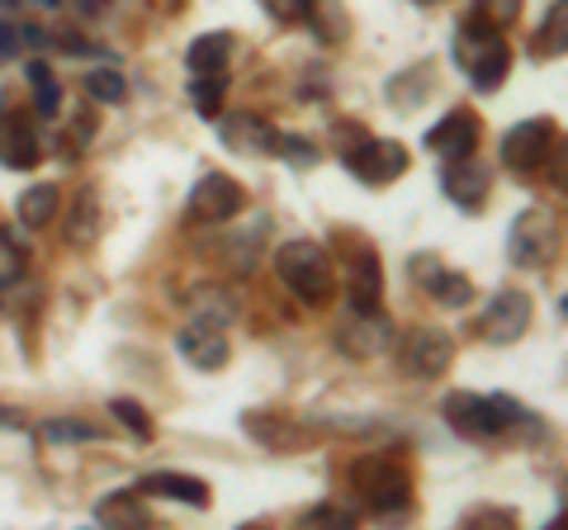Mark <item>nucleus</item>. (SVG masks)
Instances as JSON below:
<instances>
[{
	"instance_id": "nucleus-19",
	"label": "nucleus",
	"mask_w": 568,
	"mask_h": 530,
	"mask_svg": "<svg viewBox=\"0 0 568 530\" xmlns=\"http://www.w3.org/2000/svg\"><path fill=\"white\" fill-rule=\"evenodd\" d=\"M39 156H43V143H39V133H33L24 119H14L10 129L0 133V162H6L10 171H29V166H39Z\"/></svg>"
},
{
	"instance_id": "nucleus-42",
	"label": "nucleus",
	"mask_w": 568,
	"mask_h": 530,
	"mask_svg": "<svg viewBox=\"0 0 568 530\" xmlns=\"http://www.w3.org/2000/svg\"><path fill=\"white\" fill-rule=\"evenodd\" d=\"M417 6H440V0H417Z\"/></svg>"
},
{
	"instance_id": "nucleus-5",
	"label": "nucleus",
	"mask_w": 568,
	"mask_h": 530,
	"mask_svg": "<svg viewBox=\"0 0 568 530\" xmlns=\"http://www.w3.org/2000/svg\"><path fill=\"white\" fill-rule=\"evenodd\" d=\"M242 204H246V194L233 175L209 171V175H200V185L190 190V223H227L242 214Z\"/></svg>"
},
{
	"instance_id": "nucleus-26",
	"label": "nucleus",
	"mask_w": 568,
	"mask_h": 530,
	"mask_svg": "<svg viewBox=\"0 0 568 530\" xmlns=\"http://www.w3.org/2000/svg\"><path fill=\"white\" fill-rule=\"evenodd\" d=\"M85 95L104 100V104H119L123 95H129V81H123L114 67H95V72H85Z\"/></svg>"
},
{
	"instance_id": "nucleus-31",
	"label": "nucleus",
	"mask_w": 568,
	"mask_h": 530,
	"mask_svg": "<svg viewBox=\"0 0 568 530\" xmlns=\"http://www.w3.org/2000/svg\"><path fill=\"white\" fill-rule=\"evenodd\" d=\"M110 412H114L138 440H148V436H152V421H148V412H142V402H133V398H114V402H110Z\"/></svg>"
},
{
	"instance_id": "nucleus-22",
	"label": "nucleus",
	"mask_w": 568,
	"mask_h": 530,
	"mask_svg": "<svg viewBox=\"0 0 568 530\" xmlns=\"http://www.w3.org/2000/svg\"><path fill=\"white\" fill-rule=\"evenodd\" d=\"M488 402H493V417H497V431H503V436L511 431V436H521V440H545V427L530 417L526 402L507 398V394H493Z\"/></svg>"
},
{
	"instance_id": "nucleus-33",
	"label": "nucleus",
	"mask_w": 568,
	"mask_h": 530,
	"mask_svg": "<svg viewBox=\"0 0 568 530\" xmlns=\"http://www.w3.org/2000/svg\"><path fill=\"white\" fill-rule=\"evenodd\" d=\"M100 431L95 427H81V421H48L43 427V440L48 446H67V440H95Z\"/></svg>"
},
{
	"instance_id": "nucleus-34",
	"label": "nucleus",
	"mask_w": 568,
	"mask_h": 530,
	"mask_svg": "<svg viewBox=\"0 0 568 530\" xmlns=\"http://www.w3.org/2000/svg\"><path fill=\"white\" fill-rule=\"evenodd\" d=\"M265 10H271L275 20H284V24H298V20H308L313 14V0H265Z\"/></svg>"
},
{
	"instance_id": "nucleus-40",
	"label": "nucleus",
	"mask_w": 568,
	"mask_h": 530,
	"mask_svg": "<svg viewBox=\"0 0 568 530\" xmlns=\"http://www.w3.org/2000/svg\"><path fill=\"white\" fill-rule=\"evenodd\" d=\"M555 526H559V530L568 526V483H564V511H559V521H555Z\"/></svg>"
},
{
	"instance_id": "nucleus-43",
	"label": "nucleus",
	"mask_w": 568,
	"mask_h": 530,
	"mask_svg": "<svg viewBox=\"0 0 568 530\" xmlns=\"http://www.w3.org/2000/svg\"><path fill=\"white\" fill-rule=\"evenodd\" d=\"M0 6H14V0H0Z\"/></svg>"
},
{
	"instance_id": "nucleus-1",
	"label": "nucleus",
	"mask_w": 568,
	"mask_h": 530,
	"mask_svg": "<svg viewBox=\"0 0 568 530\" xmlns=\"http://www.w3.org/2000/svg\"><path fill=\"white\" fill-rule=\"evenodd\" d=\"M275 271L284 279V289H294L308 308H317V304H327L332 298V256H327L323 242H313V237L284 242L275 252Z\"/></svg>"
},
{
	"instance_id": "nucleus-17",
	"label": "nucleus",
	"mask_w": 568,
	"mask_h": 530,
	"mask_svg": "<svg viewBox=\"0 0 568 530\" xmlns=\"http://www.w3.org/2000/svg\"><path fill=\"white\" fill-rule=\"evenodd\" d=\"M142 498H171V502H185V507H209V483L204 479H190V473H148L138 483Z\"/></svg>"
},
{
	"instance_id": "nucleus-7",
	"label": "nucleus",
	"mask_w": 568,
	"mask_h": 530,
	"mask_svg": "<svg viewBox=\"0 0 568 530\" xmlns=\"http://www.w3.org/2000/svg\"><path fill=\"white\" fill-rule=\"evenodd\" d=\"M549 147H555V123L549 119H526L503 133V162L511 171H540L549 162Z\"/></svg>"
},
{
	"instance_id": "nucleus-6",
	"label": "nucleus",
	"mask_w": 568,
	"mask_h": 530,
	"mask_svg": "<svg viewBox=\"0 0 568 530\" xmlns=\"http://www.w3.org/2000/svg\"><path fill=\"white\" fill-rule=\"evenodd\" d=\"M342 162H346L351 175H361L365 185H388V181H398V175L407 171V147L388 143V137H365V143L351 147Z\"/></svg>"
},
{
	"instance_id": "nucleus-32",
	"label": "nucleus",
	"mask_w": 568,
	"mask_h": 530,
	"mask_svg": "<svg viewBox=\"0 0 568 530\" xmlns=\"http://www.w3.org/2000/svg\"><path fill=\"white\" fill-rule=\"evenodd\" d=\"M223 85H227V72H223V77H194V104H200V114H204V119L219 114Z\"/></svg>"
},
{
	"instance_id": "nucleus-38",
	"label": "nucleus",
	"mask_w": 568,
	"mask_h": 530,
	"mask_svg": "<svg viewBox=\"0 0 568 530\" xmlns=\"http://www.w3.org/2000/svg\"><path fill=\"white\" fill-rule=\"evenodd\" d=\"M0 431H24V417L14 408H0Z\"/></svg>"
},
{
	"instance_id": "nucleus-8",
	"label": "nucleus",
	"mask_w": 568,
	"mask_h": 530,
	"mask_svg": "<svg viewBox=\"0 0 568 530\" xmlns=\"http://www.w3.org/2000/svg\"><path fill=\"white\" fill-rule=\"evenodd\" d=\"M526 327H530V298L521 289H503L488 304V313L478 317V332H484V342H493V346L521 342Z\"/></svg>"
},
{
	"instance_id": "nucleus-11",
	"label": "nucleus",
	"mask_w": 568,
	"mask_h": 530,
	"mask_svg": "<svg viewBox=\"0 0 568 530\" xmlns=\"http://www.w3.org/2000/svg\"><path fill=\"white\" fill-rule=\"evenodd\" d=\"M478 133L484 129H478V119L469 110H450L432 133H426V147H432V156H440V162H459V156H474Z\"/></svg>"
},
{
	"instance_id": "nucleus-37",
	"label": "nucleus",
	"mask_w": 568,
	"mask_h": 530,
	"mask_svg": "<svg viewBox=\"0 0 568 530\" xmlns=\"http://www.w3.org/2000/svg\"><path fill=\"white\" fill-rule=\"evenodd\" d=\"M549 175H555V181H559V190H568V137H564V143L559 147H549Z\"/></svg>"
},
{
	"instance_id": "nucleus-2",
	"label": "nucleus",
	"mask_w": 568,
	"mask_h": 530,
	"mask_svg": "<svg viewBox=\"0 0 568 530\" xmlns=\"http://www.w3.org/2000/svg\"><path fill=\"white\" fill-rule=\"evenodd\" d=\"M455 58H459V67L469 72V81H474V91H497V85L507 81V67H511V58H507V43H503V33L497 29H488L484 20H465V29H459V39H455Z\"/></svg>"
},
{
	"instance_id": "nucleus-23",
	"label": "nucleus",
	"mask_w": 568,
	"mask_h": 530,
	"mask_svg": "<svg viewBox=\"0 0 568 530\" xmlns=\"http://www.w3.org/2000/svg\"><path fill=\"white\" fill-rule=\"evenodd\" d=\"M190 308H194V323H200V327H219V332L237 317V304H233V294H227V289H194Z\"/></svg>"
},
{
	"instance_id": "nucleus-29",
	"label": "nucleus",
	"mask_w": 568,
	"mask_h": 530,
	"mask_svg": "<svg viewBox=\"0 0 568 530\" xmlns=\"http://www.w3.org/2000/svg\"><path fill=\"white\" fill-rule=\"evenodd\" d=\"M521 14V0H474V20H484L488 29H511Z\"/></svg>"
},
{
	"instance_id": "nucleus-4",
	"label": "nucleus",
	"mask_w": 568,
	"mask_h": 530,
	"mask_svg": "<svg viewBox=\"0 0 568 530\" xmlns=\"http://www.w3.org/2000/svg\"><path fill=\"white\" fill-rule=\"evenodd\" d=\"M511 261L526 265V271H540V265L555 261L559 252V227L549 208H526V214L511 223Z\"/></svg>"
},
{
	"instance_id": "nucleus-28",
	"label": "nucleus",
	"mask_w": 568,
	"mask_h": 530,
	"mask_svg": "<svg viewBox=\"0 0 568 530\" xmlns=\"http://www.w3.org/2000/svg\"><path fill=\"white\" fill-rule=\"evenodd\" d=\"M29 81H33V95H39V114L43 119H58L62 91H58V81H52V72H48L43 62H29Z\"/></svg>"
},
{
	"instance_id": "nucleus-27",
	"label": "nucleus",
	"mask_w": 568,
	"mask_h": 530,
	"mask_svg": "<svg viewBox=\"0 0 568 530\" xmlns=\"http://www.w3.org/2000/svg\"><path fill=\"white\" fill-rule=\"evenodd\" d=\"M275 156H284V162H294L298 171H308L317 166V156H323V147H313L308 137H298V133H275V143H271Z\"/></svg>"
},
{
	"instance_id": "nucleus-14",
	"label": "nucleus",
	"mask_w": 568,
	"mask_h": 530,
	"mask_svg": "<svg viewBox=\"0 0 568 530\" xmlns=\"http://www.w3.org/2000/svg\"><path fill=\"white\" fill-rule=\"evenodd\" d=\"M413 275L422 279V289L432 294V298H440L446 308H465L469 298H474V285L465 275H455V271H446V265H436L432 256H417L413 261Z\"/></svg>"
},
{
	"instance_id": "nucleus-10",
	"label": "nucleus",
	"mask_w": 568,
	"mask_h": 530,
	"mask_svg": "<svg viewBox=\"0 0 568 530\" xmlns=\"http://www.w3.org/2000/svg\"><path fill=\"white\" fill-rule=\"evenodd\" d=\"M440 412H446L450 431H459L465 440H493V436H503V431H497V417H493V402L478 398V394H465V388H459V394H446Z\"/></svg>"
},
{
	"instance_id": "nucleus-24",
	"label": "nucleus",
	"mask_w": 568,
	"mask_h": 530,
	"mask_svg": "<svg viewBox=\"0 0 568 530\" xmlns=\"http://www.w3.org/2000/svg\"><path fill=\"white\" fill-rule=\"evenodd\" d=\"M564 52H568V0H555L540 20L536 58H564Z\"/></svg>"
},
{
	"instance_id": "nucleus-25",
	"label": "nucleus",
	"mask_w": 568,
	"mask_h": 530,
	"mask_svg": "<svg viewBox=\"0 0 568 530\" xmlns=\"http://www.w3.org/2000/svg\"><path fill=\"white\" fill-rule=\"evenodd\" d=\"M58 204H62V190L58 185H29L20 194V223L48 227L52 218H58Z\"/></svg>"
},
{
	"instance_id": "nucleus-36",
	"label": "nucleus",
	"mask_w": 568,
	"mask_h": 530,
	"mask_svg": "<svg viewBox=\"0 0 568 530\" xmlns=\"http://www.w3.org/2000/svg\"><path fill=\"white\" fill-rule=\"evenodd\" d=\"M304 526H336V530H346V526H355V517H351V511H342V507H313L304 517Z\"/></svg>"
},
{
	"instance_id": "nucleus-3",
	"label": "nucleus",
	"mask_w": 568,
	"mask_h": 530,
	"mask_svg": "<svg viewBox=\"0 0 568 530\" xmlns=\"http://www.w3.org/2000/svg\"><path fill=\"white\" fill-rule=\"evenodd\" d=\"M351 483L355 492H361V502L369 511H379V517H388V511H403L407 502H413V483H407V473L394 465V459L384 455H361L351 465Z\"/></svg>"
},
{
	"instance_id": "nucleus-9",
	"label": "nucleus",
	"mask_w": 568,
	"mask_h": 530,
	"mask_svg": "<svg viewBox=\"0 0 568 530\" xmlns=\"http://www.w3.org/2000/svg\"><path fill=\"white\" fill-rule=\"evenodd\" d=\"M403 360L422 379L446 375V369L455 365V337L450 332H440V327H417L413 337H407V346H403Z\"/></svg>"
},
{
	"instance_id": "nucleus-15",
	"label": "nucleus",
	"mask_w": 568,
	"mask_h": 530,
	"mask_svg": "<svg viewBox=\"0 0 568 530\" xmlns=\"http://www.w3.org/2000/svg\"><path fill=\"white\" fill-rule=\"evenodd\" d=\"M336 337H342L346 356L365 360V356H379V350H388V342H394V327H388L379 313H355V323H346Z\"/></svg>"
},
{
	"instance_id": "nucleus-30",
	"label": "nucleus",
	"mask_w": 568,
	"mask_h": 530,
	"mask_svg": "<svg viewBox=\"0 0 568 530\" xmlns=\"http://www.w3.org/2000/svg\"><path fill=\"white\" fill-rule=\"evenodd\" d=\"M95 214H100V208H95V194L85 190L81 200H77V214H71V227H67V237L77 242V246L91 242V233H95Z\"/></svg>"
},
{
	"instance_id": "nucleus-12",
	"label": "nucleus",
	"mask_w": 568,
	"mask_h": 530,
	"mask_svg": "<svg viewBox=\"0 0 568 530\" xmlns=\"http://www.w3.org/2000/svg\"><path fill=\"white\" fill-rule=\"evenodd\" d=\"M440 190H446V200L459 204V208H484L488 204V171L474 162V156H459V162H446V171H440Z\"/></svg>"
},
{
	"instance_id": "nucleus-16",
	"label": "nucleus",
	"mask_w": 568,
	"mask_h": 530,
	"mask_svg": "<svg viewBox=\"0 0 568 530\" xmlns=\"http://www.w3.org/2000/svg\"><path fill=\"white\" fill-rule=\"evenodd\" d=\"M346 294H351V308H355V313H379V298H384V271H379L375 252H361V256L351 261Z\"/></svg>"
},
{
	"instance_id": "nucleus-21",
	"label": "nucleus",
	"mask_w": 568,
	"mask_h": 530,
	"mask_svg": "<svg viewBox=\"0 0 568 530\" xmlns=\"http://www.w3.org/2000/svg\"><path fill=\"white\" fill-rule=\"evenodd\" d=\"M227 58H233V33H223V29L190 43V72L194 77H223Z\"/></svg>"
},
{
	"instance_id": "nucleus-41",
	"label": "nucleus",
	"mask_w": 568,
	"mask_h": 530,
	"mask_svg": "<svg viewBox=\"0 0 568 530\" xmlns=\"http://www.w3.org/2000/svg\"><path fill=\"white\" fill-rule=\"evenodd\" d=\"M559 313H564V317H568V294H564V304H559Z\"/></svg>"
},
{
	"instance_id": "nucleus-39",
	"label": "nucleus",
	"mask_w": 568,
	"mask_h": 530,
	"mask_svg": "<svg viewBox=\"0 0 568 530\" xmlns=\"http://www.w3.org/2000/svg\"><path fill=\"white\" fill-rule=\"evenodd\" d=\"M14 48H20V29L0 24V52H14Z\"/></svg>"
},
{
	"instance_id": "nucleus-20",
	"label": "nucleus",
	"mask_w": 568,
	"mask_h": 530,
	"mask_svg": "<svg viewBox=\"0 0 568 530\" xmlns=\"http://www.w3.org/2000/svg\"><path fill=\"white\" fill-rule=\"evenodd\" d=\"M95 521L100 526H152V511L142 507L138 488H123V492H110V498L95 502Z\"/></svg>"
},
{
	"instance_id": "nucleus-18",
	"label": "nucleus",
	"mask_w": 568,
	"mask_h": 530,
	"mask_svg": "<svg viewBox=\"0 0 568 530\" xmlns=\"http://www.w3.org/2000/svg\"><path fill=\"white\" fill-rule=\"evenodd\" d=\"M223 143L233 147V152H271L275 129H271V123H265L261 114L237 110V114L223 119Z\"/></svg>"
},
{
	"instance_id": "nucleus-35",
	"label": "nucleus",
	"mask_w": 568,
	"mask_h": 530,
	"mask_svg": "<svg viewBox=\"0 0 568 530\" xmlns=\"http://www.w3.org/2000/svg\"><path fill=\"white\" fill-rule=\"evenodd\" d=\"M465 521H469V526H488V530H497V526H517V511H507V507H474Z\"/></svg>"
},
{
	"instance_id": "nucleus-13",
	"label": "nucleus",
	"mask_w": 568,
	"mask_h": 530,
	"mask_svg": "<svg viewBox=\"0 0 568 530\" xmlns=\"http://www.w3.org/2000/svg\"><path fill=\"white\" fill-rule=\"evenodd\" d=\"M175 350L194 365V369H204V375H213V369H223L227 360H233V346H227V337L219 327H185L181 337H175Z\"/></svg>"
}]
</instances>
